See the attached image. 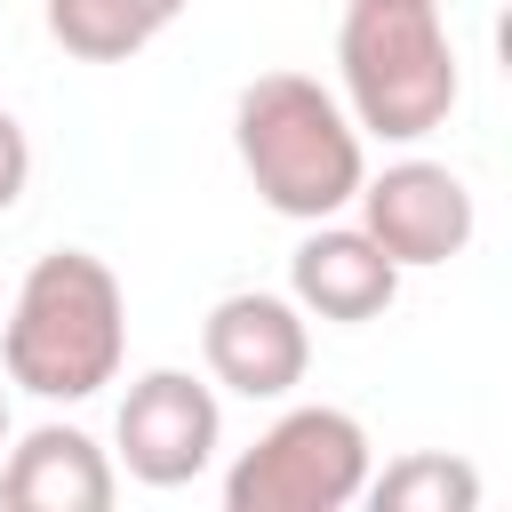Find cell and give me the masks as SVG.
<instances>
[{"instance_id": "8fae6325", "label": "cell", "mask_w": 512, "mask_h": 512, "mask_svg": "<svg viewBox=\"0 0 512 512\" xmlns=\"http://www.w3.org/2000/svg\"><path fill=\"white\" fill-rule=\"evenodd\" d=\"M360 496L376 512H472L480 504V472L464 456H400V464L368 472Z\"/></svg>"}, {"instance_id": "6da1fadb", "label": "cell", "mask_w": 512, "mask_h": 512, "mask_svg": "<svg viewBox=\"0 0 512 512\" xmlns=\"http://www.w3.org/2000/svg\"><path fill=\"white\" fill-rule=\"evenodd\" d=\"M128 352V296L104 256L88 248H48L8 296L0 320V368L32 400H88L120 376Z\"/></svg>"}, {"instance_id": "52a82bcc", "label": "cell", "mask_w": 512, "mask_h": 512, "mask_svg": "<svg viewBox=\"0 0 512 512\" xmlns=\"http://www.w3.org/2000/svg\"><path fill=\"white\" fill-rule=\"evenodd\" d=\"M112 432H120L128 480H144V488H184V480H200V472L216 464L224 408H216V392H208L200 376H184V368H144V376L128 384Z\"/></svg>"}, {"instance_id": "7a4b0ae2", "label": "cell", "mask_w": 512, "mask_h": 512, "mask_svg": "<svg viewBox=\"0 0 512 512\" xmlns=\"http://www.w3.org/2000/svg\"><path fill=\"white\" fill-rule=\"evenodd\" d=\"M232 144H240V168L264 192V208L296 216V224L352 208V192L368 176L352 112L312 72H256L232 104Z\"/></svg>"}, {"instance_id": "4fadbf2b", "label": "cell", "mask_w": 512, "mask_h": 512, "mask_svg": "<svg viewBox=\"0 0 512 512\" xmlns=\"http://www.w3.org/2000/svg\"><path fill=\"white\" fill-rule=\"evenodd\" d=\"M0 448H8V392H0Z\"/></svg>"}, {"instance_id": "7c38bea8", "label": "cell", "mask_w": 512, "mask_h": 512, "mask_svg": "<svg viewBox=\"0 0 512 512\" xmlns=\"http://www.w3.org/2000/svg\"><path fill=\"white\" fill-rule=\"evenodd\" d=\"M24 184H32V144H24V120L0 104V216L24 200Z\"/></svg>"}, {"instance_id": "8992f818", "label": "cell", "mask_w": 512, "mask_h": 512, "mask_svg": "<svg viewBox=\"0 0 512 512\" xmlns=\"http://www.w3.org/2000/svg\"><path fill=\"white\" fill-rule=\"evenodd\" d=\"M200 360L224 392L240 400H288L312 368V328H304V304L296 296H272V288H232L208 304L200 320Z\"/></svg>"}, {"instance_id": "3957f363", "label": "cell", "mask_w": 512, "mask_h": 512, "mask_svg": "<svg viewBox=\"0 0 512 512\" xmlns=\"http://www.w3.org/2000/svg\"><path fill=\"white\" fill-rule=\"evenodd\" d=\"M336 72L352 128L416 144L456 112V40L432 0H352L336 24Z\"/></svg>"}, {"instance_id": "277c9868", "label": "cell", "mask_w": 512, "mask_h": 512, "mask_svg": "<svg viewBox=\"0 0 512 512\" xmlns=\"http://www.w3.org/2000/svg\"><path fill=\"white\" fill-rule=\"evenodd\" d=\"M360 488H368V432L344 408H288L224 472L232 512H344Z\"/></svg>"}, {"instance_id": "5b68a950", "label": "cell", "mask_w": 512, "mask_h": 512, "mask_svg": "<svg viewBox=\"0 0 512 512\" xmlns=\"http://www.w3.org/2000/svg\"><path fill=\"white\" fill-rule=\"evenodd\" d=\"M360 232L400 264V272H424V264H448L472 248V192L448 160H392L384 176H360Z\"/></svg>"}, {"instance_id": "ba28073f", "label": "cell", "mask_w": 512, "mask_h": 512, "mask_svg": "<svg viewBox=\"0 0 512 512\" xmlns=\"http://www.w3.org/2000/svg\"><path fill=\"white\" fill-rule=\"evenodd\" d=\"M288 296L312 312V320H336V328H360V320H384L392 296H400V264L360 232V224H312L304 248L288 256Z\"/></svg>"}, {"instance_id": "9c48e42d", "label": "cell", "mask_w": 512, "mask_h": 512, "mask_svg": "<svg viewBox=\"0 0 512 512\" xmlns=\"http://www.w3.org/2000/svg\"><path fill=\"white\" fill-rule=\"evenodd\" d=\"M112 456L80 424H40L0 456V504L8 512H104L112 504Z\"/></svg>"}, {"instance_id": "30bf717a", "label": "cell", "mask_w": 512, "mask_h": 512, "mask_svg": "<svg viewBox=\"0 0 512 512\" xmlns=\"http://www.w3.org/2000/svg\"><path fill=\"white\" fill-rule=\"evenodd\" d=\"M176 16H184V0H48V40L80 64H128Z\"/></svg>"}]
</instances>
